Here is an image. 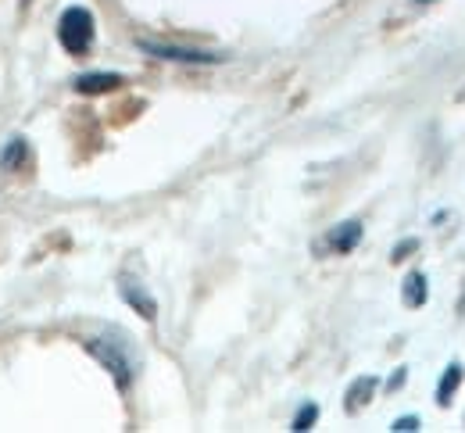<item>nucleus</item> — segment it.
<instances>
[{
	"label": "nucleus",
	"instance_id": "15",
	"mask_svg": "<svg viewBox=\"0 0 465 433\" xmlns=\"http://www.w3.org/2000/svg\"><path fill=\"white\" fill-rule=\"evenodd\" d=\"M415 4H430V0H415Z\"/></svg>",
	"mask_w": 465,
	"mask_h": 433
},
{
	"label": "nucleus",
	"instance_id": "13",
	"mask_svg": "<svg viewBox=\"0 0 465 433\" xmlns=\"http://www.w3.org/2000/svg\"><path fill=\"white\" fill-rule=\"evenodd\" d=\"M394 433H411L419 430V416H401V419H394V427H391Z\"/></svg>",
	"mask_w": 465,
	"mask_h": 433
},
{
	"label": "nucleus",
	"instance_id": "7",
	"mask_svg": "<svg viewBox=\"0 0 465 433\" xmlns=\"http://www.w3.org/2000/svg\"><path fill=\"white\" fill-rule=\"evenodd\" d=\"M401 301H405L408 309H422L426 301H430V280H426V272H408L405 276V287H401Z\"/></svg>",
	"mask_w": 465,
	"mask_h": 433
},
{
	"label": "nucleus",
	"instance_id": "2",
	"mask_svg": "<svg viewBox=\"0 0 465 433\" xmlns=\"http://www.w3.org/2000/svg\"><path fill=\"white\" fill-rule=\"evenodd\" d=\"M94 36H97V29H94V15H90L86 7H64V11H61L58 44L68 51V54H72V58L90 54Z\"/></svg>",
	"mask_w": 465,
	"mask_h": 433
},
{
	"label": "nucleus",
	"instance_id": "8",
	"mask_svg": "<svg viewBox=\"0 0 465 433\" xmlns=\"http://www.w3.org/2000/svg\"><path fill=\"white\" fill-rule=\"evenodd\" d=\"M376 387H380V379H376V376H358V379L351 383L348 401H344V408H348L351 416H354V412H361V405H369V401H372Z\"/></svg>",
	"mask_w": 465,
	"mask_h": 433
},
{
	"label": "nucleus",
	"instance_id": "12",
	"mask_svg": "<svg viewBox=\"0 0 465 433\" xmlns=\"http://www.w3.org/2000/svg\"><path fill=\"white\" fill-rule=\"evenodd\" d=\"M415 248H419V241H415V237H408V241H401L398 248L391 251V258H394V261H405V258H408V254H411Z\"/></svg>",
	"mask_w": 465,
	"mask_h": 433
},
{
	"label": "nucleus",
	"instance_id": "1",
	"mask_svg": "<svg viewBox=\"0 0 465 433\" xmlns=\"http://www.w3.org/2000/svg\"><path fill=\"white\" fill-rule=\"evenodd\" d=\"M83 348L108 369V376L115 379L118 390H129L133 387V379H136V369H140V355H136V348L129 344V337L125 333H118V330H108V333H97V337H86L83 340Z\"/></svg>",
	"mask_w": 465,
	"mask_h": 433
},
{
	"label": "nucleus",
	"instance_id": "3",
	"mask_svg": "<svg viewBox=\"0 0 465 433\" xmlns=\"http://www.w3.org/2000/svg\"><path fill=\"white\" fill-rule=\"evenodd\" d=\"M136 47L158 62L175 64H219L226 62V54H212V51H193V47H173V44H154V40H136Z\"/></svg>",
	"mask_w": 465,
	"mask_h": 433
},
{
	"label": "nucleus",
	"instance_id": "9",
	"mask_svg": "<svg viewBox=\"0 0 465 433\" xmlns=\"http://www.w3.org/2000/svg\"><path fill=\"white\" fill-rule=\"evenodd\" d=\"M29 162V143L22 140V136H11L7 143H4V151H0V169H22Z\"/></svg>",
	"mask_w": 465,
	"mask_h": 433
},
{
	"label": "nucleus",
	"instance_id": "11",
	"mask_svg": "<svg viewBox=\"0 0 465 433\" xmlns=\"http://www.w3.org/2000/svg\"><path fill=\"white\" fill-rule=\"evenodd\" d=\"M315 419H319V405H315V401H308V405H301V408H297V416H293L291 430L293 433L312 430V427H315Z\"/></svg>",
	"mask_w": 465,
	"mask_h": 433
},
{
	"label": "nucleus",
	"instance_id": "5",
	"mask_svg": "<svg viewBox=\"0 0 465 433\" xmlns=\"http://www.w3.org/2000/svg\"><path fill=\"white\" fill-rule=\"evenodd\" d=\"M361 233H365V226L358 219H348V222L333 226L322 244H326V251H333V254H351V251L361 244Z\"/></svg>",
	"mask_w": 465,
	"mask_h": 433
},
{
	"label": "nucleus",
	"instance_id": "10",
	"mask_svg": "<svg viewBox=\"0 0 465 433\" xmlns=\"http://www.w3.org/2000/svg\"><path fill=\"white\" fill-rule=\"evenodd\" d=\"M459 383H462V366L459 362H451L444 376H440V383H437V405L440 408H448V401H451V394L459 390Z\"/></svg>",
	"mask_w": 465,
	"mask_h": 433
},
{
	"label": "nucleus",
	"instance_id": "4",
	"mask_svg": "<svg viewBox=\"0 0 465 433\" xmlns=\"http://www.w3.org/2000/svg\"><path fill=\"white\" fill-rule=\"evenodd\" d=\"M118 294H122V301L136 311L140 319H147V322H154V319H158V301H154V294H151L140 280L122 276V280H118Z\"/></svg>",
	"mask_w": 465,
	"mask_h": 433
},
{
	"label": "nucleus",
	"instance_id": "14",
	"mask_svg": "<svg viewBox=\"0 0 465 433\" xmlns=\"http://www.w3.org/2000/svg\"><path fill=\"white\" fill-rule=\"evenodd\" d=\"M405 376H408L405 369H398L394 376H391V379H387V387H391V390H394V387H401V383H405Z\"/></svg>",
	"mask_w": 465,
	"mask_h": 433
},
{
	"label": "nucleus",
	"instance_id": "6",
	"mask_svg": "<svg viewBox=\"0 0 465 433\" xmlns=\"http://www.w3.org/2000/svg\"><path fill=\"white\" fill-rule=\"evenodd\" d=\"M122 83H125V79H122L118 72H83L72 86H75V93H112Z\"/></svg>",
	"mask_w": 465,
	"mask_h": 433
}]
</instances>
